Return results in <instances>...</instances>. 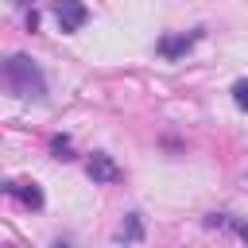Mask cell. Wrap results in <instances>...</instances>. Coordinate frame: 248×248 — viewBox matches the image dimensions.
<instances>
[{"label":"cell","instance_id":"cell-8","mask_svg":"<svg viewBox=\"0 0 248 248\" xmlns=\"http://www.w3.org/2000/svg\"><path fill=\"white\" fill-rule=\"evenodd\" d=\"M232 101H236V108H240V112H248V81H244V78L232 85Z\"/></svg>","mask_w":248,"mask_h":248},{"label":"cell","instance_id":"cell-10","mask_svg":"<svg viewBox=\"0 0 248 248\" xmlns=\"http://www.w3.org/2000/svg\"><path fill=\"white\" fill-rule=\"evenodd\" d=\"M35 27H39V12L31 8V12H27V31H35Z\"/></svg>","mask_w":248,"mask_h":248},{"label":"cell","instance_id":"cell-6","mask_svg":"<svg viewBox=\"0 0 248 248\" xmlns=\"http://www.w3.org/2000/svg\"><path fill=\"white\" fill-rule=\"evenodd\" d=\"M116 244H143V217L140 213H128L116 229Z\"/></svg>","mask_w":248,"mask_h":248},{"label":"cell","instance_id":"cell-3","mask_svg":"<svg viewBox=\"0 0 248 248\" xmlns=\"http://www.w3.org/2000/svg\"><path fill=\"white\" fill-rule=\"evenodd\" d=\"M85 174H89L97 186L120 182V167H116V159H112V155H105V151H93V155H89V163H85Z\"/></svg>","mask_w":248,"mask_h":248},{"label":"cell","instance_id":"cell-9","mask_svg":"<svg viewBox=\"0 0 248 248\" xmlns=\"http://www.w3.org/2000/svg\"><path fill=\"white\" fill-rule=\"evenodd\" d=\"M232 232H236L240 240H248V221H232Z\"/></svg>","mask_w":248,"mask_h":248},{"label":"cell","instance_id":"cell-4","mask_svg":"<svg viewBox=\"0 0 248 248\" xmlns=\"http://www.w3.org/2000/svg\"><path fill=\"white\" fill-rule=\"evenodd\" d=\"M198 39H202V27H194L190 35H163V39H159V54L174 62V58H182V54H186Z\"/></svg>","mask_w":248,"mask_h":248},{"label":"cell","instance_id":"cell-7","mask_svg":"<svg viewBox=\"0 0 248 248\" xmlns=\"http://www.w3.org/2000/svg\"><path fill=\"white\" fill-rule=\"evenodd\" d=\"M50 155L62 159V163L74 159V143H70V136H54V140H50Z\"/></svg>","mask_w":248,"mask_h":248},{"label":"cell","instance_id":"cell-11","mask_svg":"<svg viewBox=\"0 0 248 248\" xmlns=\"http://www.w3.org/2000/svg\"><path fill=\"white\" fill-rule=\"evenodd\" d=\"M12 4H16V8H31V0H12Z\"/></svg>","mask_w":248,"mask_h":248},{"label":"cell","instance_id":"cell-5","mask_svg":"<svg viewBox=\"0 0 248 248\" xmlns=\"http://www.w3.org/2000/svg\"><path fill=\"white\" fill-rule=\"evenodd\" d=\"M4 194L19 198V205H27V209H43V190H39V182H16V178H8V182H4Z\"/></svg>","mask_w":248,"mask_h":248},{"label":"cell","instance_id":"cell-1","mask_svg":"<svg viewBox=\"0 0 248 248\" xmlns=\"http://www.w3.org/2000/svg\"><path fill=\"white\" fill-rule=\"evenodd\" d=\"M4 81H8V89H12L16 97H23V101H43V97H46V78H43V70L35 66V58H27V54H12V58L4 62Z\"/></svg>","mask_w":248,"mask_h":248},{"label":"cell","instance_id":"cell-2","mask_svg":"<svg viewBox=\"0 0 248 248\" xmlns=\"http://www.w3.org/2000/svg\"><path fill=\"white\" fill-rule=\"evenodd\" d=\"M54 23H58V31H81L85 23H89V8L81 4V0H54Z\"/></svg>","mask_w":248,"mask_h":248}]
</instances>
